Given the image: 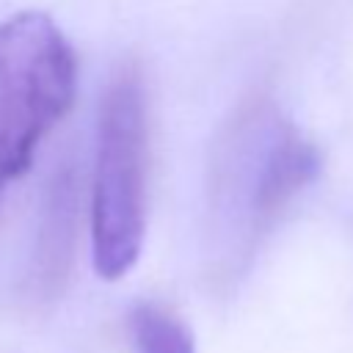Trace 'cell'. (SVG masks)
Instances as JSON below:
<instances>
[{"label":"cell","mask_w":353,"mask_h":353,"mask_svg":"<svg viewBox=\"0 0 353 353\" xmlns=\"http://www.w3.org/2000/svg\"><path fill=\"white\" fill-rule=\"evenodd\" d=\"M149 113L138 63H124L99 105L97 165L91 185V251L99 279H121L146 237Z\"/></svg>","instance_id":"cell-1"},{"label":"cell","mask_w":353,"mask_h":353,"mask_svg":"<svg viewBox=\"0 0 353 353\" xmlns=\"http://www.w3.org/2000/svg\"><path fill=\"white\" fill-rule=\"evenodd\" d=\"M74 91V50L47 14L19 11L0 22V201L69 113Z\"/></svg>","instance_id":"cell-2"},{"label":"cell","mask_w":353,"mask_h":353,"mask_svg":"<svg viewBox=\"0 0 353 353\" xmlns=\"http://www.w3.org/2000/svg\"><path fill=\"white\" fill-rule=\"evenodd\" d=\"M317 171L314 143L270 105L256 102L226 130L215 160L212 210L234 226L243 248H248Z\"/></svg>","instance_id":"cell-3"},{"label":"cell","mask_w":353,"mask_h":353,"mask_svg":"<svg viewBox=\"0 0 353 353\" xmlns=\"http://www.w3.org/2000/svg\"><path fill=\"white\" fill-rule=\"evenodd\" d=\"M74 218H77V176L74 168H63L47 190L41 229L33 251L30 290L44 301L63 287L74 251Z\"/></svg>","instance_id":"cell-4"},{"label":"cell","mask_w":353,"mask_h":353,"mask_svg":"<svg viewBox=\"0 0 353 353\" xmlns=\"http://www.w3.org/2000/svg\"><path fill=\"white\" fill-rule=\"evenodd\" d=\"M135 353H196L190 328L160 303H141L130 314Z\"/></svg>","instance_id":"cell-5"}]
</instances>
